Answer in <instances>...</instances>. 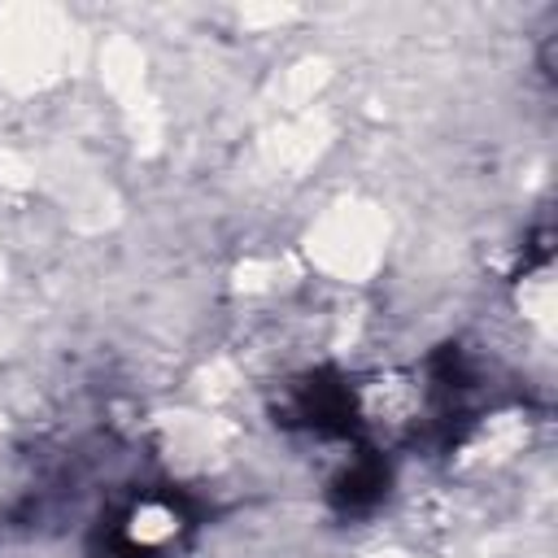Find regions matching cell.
<instances>
[{
  "instance_id": "6da1fadb",
  "label": "cell",
  "mask_w": 558,
  "mask_h": 558,
  "mask_svg": "<svg viewBox=\"0 0 558 558\" xmlns=\"http://www.w3.org/2000/svg\"><path fill=\"white\" fill-rule=\"evenodd\" d=\"M183 527L187 514L174 506V497H144L118 519L109 549L113 558H161V549H170Z\"/></svg>"
}]
</instances>
